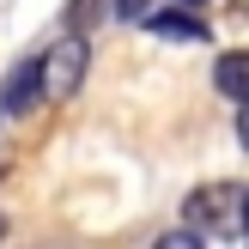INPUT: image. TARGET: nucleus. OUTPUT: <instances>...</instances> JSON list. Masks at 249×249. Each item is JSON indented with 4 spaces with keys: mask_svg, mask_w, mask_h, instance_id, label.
Segmentation results:
<instances>
[{
    "mask_svg": "<svg viewBox=\"0 0 249 249\" xmlns=\"http://www.w3.org/2000/svg\"><path fill=\"white\" fill-rule=\"evenodd\" d=\"M109 12H116V18H146L152 0H109Z\"/></svg>",
    "mask_w": 249,
    "mask_h": 249,
    "instance_id": "423d86ee",
    "label": "nucleus"
},
{
    "mask_svg": "<svg viewBox=\"0 0 249 249\" xmlns=\"http://www.w3.org/2000/svg\"><path fill=\"white\" fill-rule=\"evenodd\" d=\"M237 207H243V237H249V189H237Z\"/></svg>",
    "mask_w": 249,
    "mask_h": 249,
    "instance_id": "6e6552de",
    "label": "nucleus"
},
{
    "mask_svg": "<svg viewBox=\"0 0 249 249\" xmlns=\"http://www.w3.org/2000/svg\"><path fill=\"white\" fill-rule=\"evenodd\" d=\"M0 231H6V225H0Z\"/></svg>",
    "mask_w": 249,
    "mask_h": 249,
    "instance_id": "9b49d317",
    "label": "nucleus"
},
{
    "mask_svg": "<svg viewBox=\"0 0 249 249\" xmlns=\"http://www.w3.org/2000/svg\"><path fill=\"white\" fill-rule=\"evenodd\" d=\"M146 31H152V36H170V43H201L207 24L195 18V12H177V6H170V12H146Z\"/></svg>",
    "mask_w": 249,
    "mask_h": 249,
    "instance_id": "20e7f679",
    "label": "nucleus"
},
{
    "mask_svg": "<svg viewBox=\"0 0 249 249\" xmlns=\"http://www.w3.org/2000/svg\"><path fill=\"white\" fill-rule=\"evenodd\" d=\"M0 134H6V109H0Z\"/></svg>",
    "mask_w": 249,
    "mask_h": 249,
    "instance_id": "9d476101",
    "label": "nucleus"
},
{
    "mask_svg": "<svg viewBox=\"0 0 249 249\" xmlns=\"http://www.w3.org/2000/svg\"><path fill=\"white\" fill-rule=\"evenodd\" d=\"M237 140H243V152H249V97H237Z\"/></svg>",
    "mask_w": 249,
    "mask_h": 249,
    "instance_id": "0eeeda50",
    "label": "nucleus"
},
{
    "mask_svg": "<svg viewBox=\"0 0 249 249\" xmlns=\"http://www.w3.org/2000/svg\"><path fill=\"white\" fill-rule=\"evenodd\" d=\"M231 207H237V189H225V182H219V189H213V182H207V189H195V195H189V225L201 231V237H207V231H213V225L225 231Z\"/></svg>",
    "mask_w": 249,
    "mask_h": 249,
    "instance_id": "7ed1b4c3",
    "label": "nucleus"
},
{
    "mask_svg": "<svg viewBox=\"0 0 249 249\" xmlns=\"http://www.w3.org/2000/svg\"><path fill=\"white\" fill-rule=\"evenodd\" d=\"M85 61H91V43H85V31L61 36V43H49L43 55H36V67H43V104H67V97L79 91Z\"/></svg>",
    "mask_w": 249,
    "mask_h": 249,
    "instance_id": "f257e3e1",
    "label": "nucleus"
},
{
    "mask_svg": "<svg viewBox=\"0 0 249 249\" xmlns=\"http://www.w3.org/2000/svg\"><path fill=\"white\" fill-rule=\"evenodd\" d=\"M213 85L237 104V97H249V49H231V55L213 61Z\"/></svg>",
    "mask_w": 249,
    "mask_h": 249,
    "instance_id": "39448f33",
    "label": "nucleus"
},
{
    "mask_svg": "<svg viewBox=\"0 0 249 249\" xmlns=\"http://www.w3.org/2000/svg\"><path fill=\"white\" fill-rule=\"evenodd\" d=\"M177 6H207V0H177Z\"/></svg>",
    "mask_w": 249,
    "mask_h": 249,
    "instance_id": "1a4fd4ad",
    "label": "nucleus"
},
{
    "mask_svg": "<svg viewBox=\"0 0 249 249\" xmlns=\"http://www.w3.org/2000/svg\"><path fill=\"white\" fill-rule=\"evenodd\" d=\"M43 104V67H36V55L31 61H18V67H6V79H0V109L6 116H24V109H36Z\"/></svg>",
    "mask_w": 249,
    "mask_h": 249,
    "instance_id": "f03ea898",
    "label": "nucleus"
}]
</instances>
